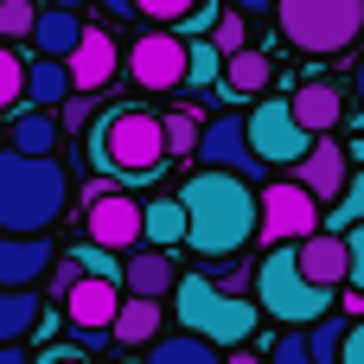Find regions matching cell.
I'll use <instances>...</instances> for the list:
<instances>
[{
	"label": "cell",
	"mask_w": 364,
	"mask_h": 364,
	"mask_svg": "<svg viewBox=\"0 0 364 364\" xmlns=\"http://www.w3.org/2000/svg\"><path fill=\"white\" fill-rule=\"evenodd\" d=\"M128 77H134V90H147V96L186 90V38H173V32H141L134 51H128Z\"/></svg>",
	"instance_id": "11"
},
{
	"label": "cell",
	"mask_w": 364,
	"mask_h": 364,
	"mask_svg": "<svg viewBox=\"0 0 364 364\" xmlns=\"http://www.w3.org/2000/svg\"><path fill=\"white\" fill-rule=\"evenodd\" d=\"M346 256H352L346 288H352V294H364V224H358V230H346Z\"/></svg>",
	"instance_id": "36"
},
{
	"label": "cell",
	"mask_w": 364,
	"mask_h": 364,
	"mask_svg": "<svg viewBox=\"0 0 364 364\" xmlns=\"http://www.w3.org/2000/svg\"><path fill=\"white\" fill-rule=\"evenodd\" d=\"M358 224H364V173H352L346 198H339V205L320 218V230H326V237H346V230H358Z\"/></svg>",
	"instance_id": "28"
},
{
	"label": "cell",
	"mask_w": 364,
	"mask_h": 364,
	"mask_svg": "<svg viewBox=\"0 0 364 364\" xmlns=\"http://www.w3.org/2000/svg\"><path fill=\"white\" fill-rule=\"evenodd\" d=\"M339 364H364V320H346V352Z\"/></svg>",
	"instance_id": "40"
},
{
	"label": "cell",
	"mask_w": 364,
	"mask_h": 364,
	"mask_svg": "<svg viewBox=\"0 0 364 364\" xmlns=\"http://www.w3.org/2000/svg\"><path fill=\"white\" fill-rule=\"evenodd\" d=\"M275 26L288 45L326 58L364 38V0H275Z\"/></svg>",
	"instance_id": "5"
},
{
	"label": "cell",
	"mask_w": 364,
	"mask_h": 364,
	"mask_svg": "<svg viewBox=\"0 0 364 364\" xmlns=\"http://www.w3.org/2000/svg\"><path fill=\"white\" fill-rule=\"evenodd\" d=\"M122 364H147V358H122Z\"/></svg>",
	"instance_id": "48"
},
{
	"label": "cell",
	"mask_w": 364,
	"mask_h": 364,
	"mask_svg": "<svg viewBox=\"0 0 364 364\" xmlns=\"http://www.w3.org/2000/svg\"><path fill=\"white\" fill-rule=\"evenodd\" d=\"M70 205V173L58 160H26L0 147V237H45Z\"/></svg>",
	"instance_id": "2"
},
{
	"label": "cell",
	"mask_w": 364,
	"mask_h": 364,
	"mask_svg": "<svg viewBox=\"0 0 364 364\" xmlns=\"http://www.w3.org/2000/svg\"><path fill=\"white\" fill-rule=\"evenodd\" d=\"M83 230L96 250H141V205L115 186H90V205H83Z\"/></svg>",
	"instance_id": "10"
},
{
	"label": "cell",
	"mask_w": 364,
	"mask_h": 364,
	"mask_svg": "<svg viewBox=\"0 0 364 364\" xmlns=\"http://www.w3.org/2000/svg\"><path fill=\"white\" fill-rule=\"evenodd\" d=\"M90 154H96L109 173H122V179H154V173L166 166L160 115H147V109H115V115H102Z\"/></svg>",
	"instance_id": "4"
},
{
	"label": "cell",
	"mask_w": 364,
	"mask_h": 364,
	"mask_svg": "<svg viewBox=\"0 0 364 364\" xmlns=\"http://www.w3.org/2000/svg\"><path fill=\"white\" fill-rule=\"evenodd\" d=\"M218 77H224V58H218V45H211V38L186 45V90L198 96V90H211Z\"/></svg>",
	"instance_id": "29"
},
{
	"label": "cell",
	"mask_w": 364,
	"mask_h": 364,
	"mask_svg": "<svg viewBox=\"0 0 364 364\" xmlns=\"http://www.w3.org/2000/svg\"><path fill=\"white\" fill-rule=\"evenodd\" d=\"M51 262H58V250H51L45 237H0V288L32 294V288L51 275Z\"/></svg>",
	"instance_id": "16"
},
{
	"label": "cell",
	"mask_w": 364,
	"mask_h": 364,
	"mask_svg": "<svg viewBox=\"0 0 364 364\" xmlns=\"http://www.w3.org/2000/svg\"><path fill=\"white\" fill-rule=\"evenodd\" d=\"M269 364H314V358H307V333H282Z\"/></svg>",
	"instance_id": "37"
},
{
	"label": "cell",
	"mask_w": 364,
	"mask_h": 364,
	"mask_svg": "<svg viewBox=\"0 0 364 364\" xmlns=\"http://www.w3.org/2000/svg\"><path fill=\"white\" fill-rule=\"evenodd\" d=\"M147 364H224V352L205 346V339H192V333H173V339H154Z\"/></svg>",
	"instance_id": "26"
},
{
	"label": "cell",
	"mask_w": 364,
	"mask_h": 364,
	"mask_svg": "<svg viewBox=\"0 0 364 364\" xmlns=\"http://www.w3.org/2000/svg\"><path fill=\"white\" fill-rule=\"evenodd\" d=\"M83 45V13H58V6H38L32 19V51L51 58V64H70V51Z\"/></svg>",
	"instance_id": "19"
},
{
	"label": "cell",
	"mask_w": 364,
	"mask_h": 364,
	"mask_svg": "<svg viewBox=\"0 0 364 364\" xmlns=\"http://www.w3.org/2000/svg\"><path fill=\"white\" fill-rule=\"evenodd\" d=\"M173 198H179V211H186V250H198L205 262L243 256V250L256 243V224H262V211H256V186L198 166Z\"/></svg>",
	"instance_id": "1"
},
{
	"label": "cell",
	"mask_w": 364,
	"mask_h": 364,
	"mask_svg": "<svg viewBox=\"0 0 364 364\" xmlns=\"http://www.w3.org/2000/svg\"><path fill=\"white\" fill-rule=\"evenodd\" d=\"M77 282H83V269H77V256H64V262H51V294H58V301H64V294H70Z\"/></svg>",
	"instance_id": "38"
},
{
	"label": "cell",
	"mask_w": 364,
	"mask_h": 364,
	"mask_svg": "<svg viewBox=\"0 0 364 364\" xmlns=\"http://www.w3.org/2000/svg\"><path fill=\"white\" fill-rule=\"evenodd\" d=\"M141 243L160 250V256H173V250L186 243V211H179V198H154V205H141Z\"/></svg>",
	"instance_id": "23"
},
{
	"label": "cell",
	"mask_w": 364,
	"mask_h": 364,
	"mask_svg": "<svg viewBox=\"0 0 364 364\" xmlns=\"http://www.w3.org/2000/svg\"><path fill=\"white\" fill-rule=\"evenodd\" d=\"M339 352H346V320L339 314H326L320 326H307V358L314 364H339Z\"/></svg>",
	"instance_id": "30"
},
{
	"label": "cell",
	"mask_w": 364,
	"mask_h": 364,
	"mask_svg": "<svg viewBox=\"0 0 364 364\" xmlns=\"http://www.w3.org/2000/svg\"><path fill=\"white\" fill-rule=\"evenodd\" d=\"M0 364H26V352L19 346H0Z\"/></svg>",
	"instance_id": "45"
},
{
	"label": "cell",
	"mask_w": 364,
	"mask_h": 364,
	"mask_svg": "<svg viewBox=\"0 0 364 364\" xmlns=\"http://www.w3.org/2000/svg\"><path fill=\"white\" fill-rule=\"evenodd\" d=\"M109 339L128 346V352H134V346H154V339H160V301H128V294H122V314H115Z\"/></svg>",
	"instance_id": "24"
},
{
	"label": "cell",
	"mask_w": 364,
	"mask_h": 364,
	"mask_svg": "<svg viewBox=\"0 0 364 364\" xmlns=\"http://www.w3.org/2000/svg\"><path fill=\"white\" fill-rule=\"evenodd\" d=\"M173 288H179L173 256H160V250H134V256L122 262V294H128V301H166Z\"/></svg>",
	"instance_id": "18"
},
{
	"label": "cell",
	"mask_w": 364,
	"mask_h": 364,
	"mask_svg": "<svg viewBox=\"0 0 364 364\" xmlns=\"http://www.w3.org/2000/svg\"><path fill=\"white\" fill-rule=\"evenodd\" d=\"M294 269H301V282L307 288H320V294H339L346 288V269H352V256H346V237H307V243H294Z\"/></svg>",
	"instance_id": "17"
},
{
	"label": "cell",
	"mask_w": 364,
	"mask_h": 364,
	"mask_svg": "<svg viewBox=\"0 0 364 364\" xmlns=\"http://www.w3.org/2000/svg\"><path fill=\"white\" fill-rule=\"evenodd\" d=\"M352 96L364 102V58H358V70H352Z\"/></svg>",
	"instance_id": "46"
},
{
	"label": "cell",
	"mask_w": 364,
	"mask_h": 364,
	"mask_svg": "<svg viewBox=\"0 0 364 364\" xmlns=\"http://www.w3.org/2000/svg\"><path fill=\"white\" fill-rule=\"evenodd\" d=\"M211 45H218V58H237V51H250V26H243V13H218V32H211Z\"/></svg>",
	"instance_id": "33"
},
{
	"label": "cell",
	"mask_w": 364,
	"mask_h": 364,
	"mask_svg": "<svg viewBox=\"0 0 364 364\" xmlns=\"http://www.w3.org/2000/svg\"><path fill=\"white\" fill-rule=\"evenodd\" d=\"M134 13H141V19H154V26H173V19H192V13H198V0H134Z\"/></svg>",
	"instance_id": "35"
},
{
	"label": "cell",
	"mask_w": 364,
	"mask_h": 364,
	"mask_svg": "<svg viewBox=\"0 0 364 364\" xmlns=\"http://www.w3.org/2000/svg\"><path fill=\"white\" fill-rule=\"evenodd\" d=\"M173 307H179V326H186L192 339L218 346V352H237V346H250V339H256V326H262V307H256V301L218 294L205 275H186V282L173 288Z\"/></svg>",
	"instance_id": "3"
},
{
	"label": "cell",
	"mask_w": 364,
	"mask_h": 364,
	"mask_svg": "<svg viewBox=\"0 0 364 364\" xmlns=\"http://www.w3.org/2000/svg\"><path fill=\"white\" fill-rule=\"evenodd\" d=\"M230 364H262V358H256V352H237V358H230Z\"/></svg>",
	"instance_id": "47"
},
{
	"label": "cell",
	"mask_w": 364,
	"mask_h": 364,
	"mask_svg": "<svg viewBox=\"0 0 364 364\" xmlns=\"http://www.w3.org/2000/svg\"><path fill=\"white\" fill-rule=\"evenodd\" d=\"M115 314H122V282H96V275H83L70 294H64V320L77 326V339H109V326H115Z\"/></svg>",
	"instance_id": "14"
},
{
	"label": "cell",
	"mask_w": 364,
	"mask_h": 364,
	"mask_svg": "<svg viewBox=\"0 0 364 364\" xmlns=\"http://www.w3.org/2000/svg\"><path fill=\"white\" fill-rule=\"evenodd\" d=\"M198 166H205V173H230V179H243V186L262 173V160L250 154V128H243L237 109H224V115L205 122V134H198Z\"/></svg>",
	"instance_id": "9"
},
{
	"label": "cell",
	"mask_w": 364,
	"mask_h": 364,
	"mask_svg": "<svg viewBox=\"0 0 364 364\" xmlns=\"http://www.w3.org/2000/svg\"><path fill=\"white\" fill-rule=\"evenodd\" d=\"M205 282H211L218 294H237V301H243V288H256V269H250L243 256H224V262L205 269Z\"/></svg>",
	"instance_id": "31"
},
{
	"label": "cell",
	"mask_w": 364,
	"mask_h": 364,
	"mask_svg": "<svg viewBox=\"0 0 364 364\" xmlns=\"http://www.w3.org/2000/svg\"><path fill=\"white\" fill-rule=\"evenodd\" d=\"M38 320H45V301H38V294L0 288V346H19L26 333H38Z\"/></svg>",
	"instance_id": "25"
},
{
	"label": "cell",
	"mask_w": 364,
	"mask_h": 364,
	"mask_svg": "<svg viewBox=\"0 0 364 364\" xmlns=\"http://www.w3.org/2000/svg\"><path fill=\"white\" fill-rule=\"evenodd\" d=\"M224 6H230V13H243V19H250V13H275V0H224Z\"/></svg>",
	"instance_id": "42"
},
{
	"label": "cell",
	"mask_w": 364,
	"mask_h": 364,
	"mask_svg": "<svg viewBox=\"0 0 364 364\" xmlns=\"http://www.w3.org/2000/svg\"><path fill=\"white\" fill-rule=\"evenodd\" d=\"M288 179H294L320 211H333V205L346 198V186H352V154H346L339 141H314V147H307V160H301Z\"/></svg>",
	"instance_id": "12"
},
{
	"label": "cell",
	"mask_w": 364,
	"mask_h": 364,
	"mask_svg": "<svg viewBox=\"0 0 364 364\" xmlns=\"http://www.w3.org/2000/svg\"><path fill=\"white\" fill-rule=\"evenodd\" d=\"M6 147L26 154V160H51V147H58V115H45V109H19L13 128H6Z\"/></svg>",
	"instance_id": "22"
},
{
	"label": "cell",
	"mask_w": 364,
	"mask_h": 364,
	"mask_svg": "<svg viewBox=\"0 0 364 364\" xmlns=\"http://www.w3.org/2000/svg\"><path fill=\"white\" fill-rule=\"evenodd\" d=\"M70 96H77V90H70V70H64V64H51V58H32V64H26V109H45V115H51V109H64Z\"/></svg>",
	"instance_id": "21"
},
{
	"label": "cell",
	"mask_w": 364,
	"mask_h": 364,
	"mask_svg": "<svg viewBox=\"0 0 364 364\" xmlns=\"http://www.w3.org/2000/svg\"><path fill=\"white\" fill-rule=\"evenodd\" d=\"M32 19H38L32 0H0V38H32Z\"/></svg>",
	"instance_id": "34"
},
{
	"label": "cell",
	"mask_w": 364,
	"mask_h": 364,
	"mask_svg": "<svg viewBox=\"0 0 364 364\" xmlns=\"http://www.w3.org/2000/svg\"><path fill=\"white\" fill-rule=\"evenodd\" d=\"M218 83H224V96H237V102H243V96H262V90L275 83V58L250 45V51L224 58V77H218Z\"/></svg>",
	"instance_id": "20"
},
{
	"label": "cell",
	"mask_w": 364,
	"mask_h": 364,
	"mask_svg": "<svg viewBox=\"0 0 364 364\" xmlns=\"http://www.w3.org/2000/svg\"><path fill=\"white\" fill-rule=\"evenodd\" d=\"M38 364H90V358H83L77 346H51V352H45V358H38Z\"/></svg>",
	"instance_id": "41"
},
{
	"label": "cell",
	"mask_w": 364,
	"mask_h": 364,
	"mask_svg": "<svg viewBox=\"0 0 364 364\" xmlns=\"http://www.w3.org/2000/svg\"><path fill=\"white\" fill-rule=\"evenodd\" d=\"M160 134H166V160H173V154H192V160H198L205 115H198V109H166V115H160Z\"/></svg>",
	"instance_id": "27"
},
{
	"label": "cell",
	"mask_w": 364,
	"mask_h": 364,
	"mask_svg": "<svg viewBox=\"0 0 364 364\" xmlns=\"http://www.w3.org/2000/svg\"><path fill=\"white\" fill-rule=\"evenodd\" d=\"M70 90L77 96H96V90H109L115 83V70H122V45L109 38V32H96V26H83V45L70 51Z\"/></svg>",
	"instance_id": "15"
},
{
	"label": "cell",
	"mask_w": 364,
	"mask_h": 364,
	"mask_svg": "<svg viewBox=\"0 0 364 364\" xmlns=\"http://www.w3.org/2000/svg\"><path fill=\"white\" fill-rule=\"evenodd\" d=\"M288 115H294V128H301L307 141H333V134H339V122H346V96H339V83L307 77V83L288 96Z\"/></svg>",
	"instance_id": "13"
},
{
	"label": "cell",
	"mask_w": 364,
	"mask_h": 364,
	"mask_svg": "<svg viewBox=\"0 0 364 364\" xmlns=\"http://www.w3.org/2000/svg\"><path fill=\"white\" fill-rule=\"evenodd\" d=\"M256 211H262V224H256V237L262 243H275V250H294V243H307V237H320V205L294 186V179H275V186H262L256 192Z\"/></svg>",
	"instance_id": "7"
},
{
	"label": "cell",
	"mask_w": 364,
	"mask_h": 364,
	"mask_svg": "<svg viewBox=\"0 0 364 364\" xmlns=\"http://www.w3.org/2000/svg\"><path fill=\"white\" fill-rule=\"evenodd\" d=\"M45 6H58V13H83L90 0H45Z\"/></svg>",
	"instance_id": "44"
},
{
	"label": "cell",
	"mask_w": 364,
	"mask_h": 364,
	"mask_svg": "<svg viewBox=\"0 0 364 364\" xmlns=\"http://www.w3.org/2000/svg\"><path fill=\"white\" fill-rule=\"evenodd\" d=\"M243 128H250V154H256L262 166H288V173H294V166L307 160V147H314V141L294 128V115H288L282 96H262V102L243 115Z\"/></svg>",
	"instance_id": "8"
},
{
	"label": "cell",
	"mask_w": 364,
	"mask_h": 364,
	"mask_svg": "<svg viewBox=\"0 0 364 364\" xmlns=\"http://www.w3.org/2000/svg\"><path fill=\"white\" fill-rule=\"evenodd\" d=\"M13 102H26V58L13 45H0V109H13Z\"/></svg>",
	"instance_id": "32"
},
{
	"label": "cell",
	"mask_w": 364,
	"mask_h": 364,
	"mask_svg": "<svg viewBox=\"0 0 364 364\" xmlns=\"http://www.w3.org/2000/svg\"><path fill=\"white\" fill-rule=\"evenodd\" d=\"M102 13H115V19H134V0H102Z\"/></svg>",
	"instance_id": "43"
},
{
	"label": "cell",
	"mask_w": 364,
	"mask_h": 364,
	"mask_svg": "<svg viewBox=\"0 0 364 364\" xmlns=\"http://www.w3.org/2000/svg\"><path fill=\"white\" fill-rule=\"evenodd\" d=\"M256 307L269 320H282V333H307V326H320L333 314V294H320V288L301 282L294 250H269L256 262Z\"/></svg>",
	"instance_id": "6"
},
{
	"label": "cell",
	"mask_w": 364,
	"mask_h": 364,
	"mask_svg": "<svg viewBox=\"0 0 364 364\" xmlns=\"http://www.w3.org/2000/svg\"><path fill=\"white\" fill-rule=\"evenodd\" d=\"M83 122H90V96H70V102H64V109H58V134H64V128H70V134H77V128H83Z\"/></svg>",
	"instance_id": "39"
}]
</instances>
